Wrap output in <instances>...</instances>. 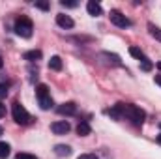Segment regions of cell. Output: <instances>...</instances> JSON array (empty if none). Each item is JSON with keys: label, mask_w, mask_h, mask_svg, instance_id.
<instances>
[{"label": "cell", "mask_w": 161, "mask_h": 159, "mask_svg": "<svg viewBox=\"0 0 161 159\" xmlns=\"http://www.w3.org/2000/svg\"><path fill=\"white\" fill-rule=\"evenodd\" d=\"M9 144L8 142H0V159H6L8 156H9Z\"/></svg>", "instance_id": "2e32d148"}, {"label": "cell", "mask_w": 161, "mask_h": 159, "mask_svg": "<svg viewBox=\"0 0 161 159\" xmlns=\"http://www.w3.org/2000/svg\"><path fill=\"white\" fill-rule=\"evenodd\" d=\"M36 8H40V9H43V11H47V9H49V2H45V0H38V2H36Z\"/></svg>", "instance_id": "d6986e66"}, {"label": "cell", "mask_w": 161, "mask_h": 159, "mask_svg": "<svg viewBox=\"0 0 161 159\" xmlns=\"http://www.w3.org/2000/svg\"><path fill=\"white\" fill-rule=\"evenodd\" d=\"M54 154L60 157H68V156H71V148L68 144H58V146H54Z\"/></svg>", "instance_id": "30bf717a"}, {"label": "cell", "mask_w": 161, "mask_h": 159, "mask_svg": "<svg viewBox=\"0 0 161 159\" xmlns=\"http://www.w3.org/2000/svg\"><path fill=\"white\" fill-rule=\"evenodd\" d=\"M77 133H79L80 137H86V135H90V133H92V129H90L88 122H79V125H77Z\"/></svg>", "instance_id": "7c38bea8"}, {"label": "cell", "mask_w": 161, "mask_h": 159, "mask_svg": "<svg viewBox=\"0 0 161 159\" xmlns=\"http://www.w3.org/2000/svg\"><path fill=\"white\" fill-rule=\"evenodd\" d=\"M86 9H88V13H90V15H94V17H99V15H103V9H101V6H99L97 2H94V0H90V2L86 4Z\"/></svg>", "instance_id": "9c48e42d"}, {"label": "cell", "mask_w": 161, "mask_h": 159, "mask_svg": "<svg viewBox=\"0 0 161 159\" xmlns=\"http://www.w3.org/2000/svg\"><path fill=\"white\" fill-rule=\"evenodd\" d=\"M17 159H38V157L32 156V154H25V152H21V154H17Z\"/></svg>", "instance_id": "44dd1931"}, {"label": "cell", "mask_w": 161, "mask_h": 159, "mask_svg": "<svg viewBox=\"0 0 161 159\" xmlns=\"http://www.w3.org/2000/svg\"><path fill=\"white\" fill-rule=\"evenodd\" d=\"M158 142L161 144V135H158Z\"/></svg>", "instance_id": "83f0119b"}, {"label": "cell", "mask_w": 161, "mask_h": 159, "mask_svg": "<svg viewBox=\"0 0 161 159\" xmlns=\"http://www.w3.org/2000/svg\"><path fill=\"white\" fill-rule=\"evenodd\" d=\"M109 17H111V23L116 25V26H120V28H127V26H131V21H129L122 11H118V9H113Z\"/></svg>", "instance_id": "5b68a950"}, {"label": "cell", "mask_w": 161, "mask_h": 159, "mask_svg": "<svg viewBox=\"0 0 161 159\" xmlns=\"http://www.w3.org/2000/svg\"><path fill=\"white\" fill-rule=\"evenodd\" d=\"M4 114H6V105H2V103H0V118H2Z\"/></svg>", "instance_id": "cb8c5ba5"}, {"label": "cell", "mask_w": 161, "mask_h": 159, "mask_svg": "<svg viewBox=\"0 0 161 159\" xmlns=\"http://www.w3.org/2000/svg\"><path fill=\"white\" fill-rule=\"evenodd\" d=\"M148 30H150V36H152V38H156L158 41H161V28L154 26V25L150 23V25H148Z\"/></svg>", "instance_id": "9a60e30c"}, {"label": "cell", "mask_w": 161, "mask_h": 159, "mask_svg": "<svg viewBox=\"0 0 161 159\" xmlns=\"http://www.w3.org/2000/svg\"><path fill=\"white\" fill-rule=\"evenodd\" d=\"M11 114H13L15 123H19V125H28V123L32 122V116L28 114V111H26L21 103H13V107H11Z\"/></svg>", "instance_id": "3957f363"}, {"label": "cell", "mask_w": 161, "mask_h": 159, "mask_svg": "<svg viewBox=\"0 0 161 159\" xmlns=\"http://www.w3.org/2000/svg\"><path fill=\"white\" fill-rule=\"evenodd\" d=\"M13 30H15V34L17 36H21V38H30L32 36V30H34V25H32V21L28 19V17H25V15H21V17H17V21H15V26H13Z\"/></svg>", "instance_id": "6da1fadb"}, {"label": "cell", "mask_w": 161, "mask_h": 159, "mask_svg": "<svg viewBox=\"0 0 161 159\" xmlns=\"http://www.w3.org/2000/svg\"><path fill=\"white\" fill-rule=\"evenodd\" d=\"M23 58L28 60V62H38V60L41 58V51H38V49H34V51H26V52L23 54Z\"/></svg>", "instance_id": "8fae6325"}, {"label": "cell", "mask_w": 161, "mask_h": 159, "mask_svg": "<svg viewBox=\"0 0 161 159\" xmlns=\"http://www.w3.org/2000/svg\"><path fill=\"white\" fill-rule=\"evenodd\" d=\"M2 66H4V60H2V56H0V69H2Z\"/></svg>", "instance_id": "484cf974"}, {"label": "cell", "mask_w": 161, "mask_h": 159, "mask_svg": "<svg viewBox=\"0 0 161 159\" xmlns=\"http://www.w3.org/2000/svg\"><path fill=\"white\" fill-rule=\"evenodd\" d=\"M56 25L60 26V28H73V19L69 17V15H64V13H60V15H56Z\"/></svg>", "instance_id": "52a82bcc"}, {"label": "cell", "mask_w": 161, "mask_h": 159, "mask_svg": "<svg viewBox=\"0 0 161 159\" xmlns=\"http://www.w3.org/2000/svg\"><path fill=\"white\" fill-rule=\"evenodd\" d=\"M154 80H156V84H159V86H161V75H156V79H154Z\"/></svg>", "instance_id": "d4e9b609"}, {"label": "cell", "mask_w": 161, "mask_h": 159, "mask_svg": "<svg viewBox=\"0 0 161 159\" xmlns=\"http://www.w3.org/2000/svg\"><path fill=\"white\" fill-rule=\"evenodd\" d=\"M8 96V86L4 82H0V97H6Z\"/></svg>", "instance_id": "7402d4cb"}, {"label": "cell", "mask_w": 161, "mask_h": 159, "mask_svg": "<svg viewBox=\"0 0 161 159\" xmlns=\"http://www.w3.org/2000/svg\"><path fill=\"white\" fill-rule=\"evenodd\" d=\"M124 116H125L127 120H131L133 125H142V122H144V118H146L144 111L139 109V107H135V105H125V109H124Z\"/></svg>", "instance_id": "7a4b0ae2"}, {"label": "cell", "mask_w": 161, "mask_h": 159, "mask_svg": "<svg viewBox=\"0 0 161 159\" xmlns=\"http://www.w3.org/2000/svg\"><path fill=\"white\" fill-rule=\"evenodd\" d=\"M56 111H58V114H66V116H71V114H75L77 107H75V103L68 101V103H62V105H60Z\"/></svg>", "instance_id": "ba28073f"}, {"label": "cell", "mask_w": 161, "mask_h": 159, "mask_svg": "<svg viewBox=\"0 0 161 159\" xmlns=\"http://www.w3.org/2000/svg\"><path fill=\"white\" fill-rule=\"evenodd\" d=\"M69 123L66 122V120H62V122H53L51 123V131L54 133V135H66V133H69Z\"/></svg>", "instance_id": "8992f818"}, {"label": "cell", "mask_w": 161, "mask_h": 159, "mask_svg": "<svg viewBox=\"0 0 161 159\" xmlns=\"http://www.w3.org/2000/svg\"><path fill=\"white\" fill-rule=\"evenodd\" d=\"M49 68L54 69V71H60V69H62V60H60V56H53V58L49 60Z\"/></svg>", "instance_id": "4fadbf2b"}, {"label": "cell", "mask_w": 161, "mask_h": 159, "mask_svg": "<svg viewBox=\"0 0 161 159\" xmlns=\"http://www.w3.org/2000/svg\"><path fill=\"white\" fill-rule=\"evenodd\" d=\"M156 66H158V69H159V71H161V62H158V64H156Z\"/></svg>", "instance_id": "4316f807"}, {"label": "cell", "mask_w": 161, "mask_h": 159, "mask_svg": "<svg viewBox=\"0 0 161 159\" xmlns=\"http://www.w3.org/2000/svg\"><path fill=\"white\" fill-rule=\"evenodd\" d=\"M141 68H142V71H150V69L154 68V64H152V62H150L148 58H144V60L141 62Z\"/></svg>", "instance_id": "ac0fdd59"}, {"label": "cell", "mask_w": 161, "mask_h": 159, "mask_svg": "<svg viewBox=\"0 0 161 159\" xmlns=\"http://www.w3.org/2000/svg\"><path fill=\"white\" fill-rule=\"evenodd\" d=\"M129 54H131L133 58H137V60H141V62H142V60L146 58V56H144V52H142V51H141L139 47H129Z\"/></svg>", "instance_id": "5bb4252c"}, {"label": "cell", "mask_w": 161, "mask_h": 159, "mask_svg": "<svg viewBox=\"0 0 161 159\" xmlns=\"http://www.w3.org/2000/svg\"><path fill=\"white\" fill-rule=\"evenodd\" d=\"M2 133H4V129H2V125H0V135H2Z\"/></svg>", "instance_id": "f1b7e54d"}, {"label": "cell", "mask_w": 161, "mask_h": 159, "mask_svg": "<svg viewBox=\"0 0 161 159\" xmlns=\"http://www.w3.org/2000/svg\"><path fill=\"white\" fill-rule=\"evenodd\" d=\"M79 159H97V156L96 154H82V156H79Z\"/></svg>", "instance_id": "603a6c76"}, {"label": "cell", "mask_w": 161, "mask_h": 159, "mask_svg": "<svg viewBox=\"0 0 161 159\" xmlns=\"http://www.w3.org/2000/svg\"><path fill=\"white\" fill-rule=\"evenodd\" d=\"M36 96H38L40 107L43 111H49V109L53 107V99H51V96H49V86H47V84H38Z\"/></svg>", "instance_id": "277c9868"}, {"label": "cell", "mask_w": 161, "mask_h": 159, "mask_svg": "<svg viewBox=\"0 0 161 159\" xmlns=\"http://www.w3.org/2000/svg\"><path fill=\"white\" fill-rule=\"evenodd\" d=\"M60 4H62L64 8H77V2H75V0H62Z\"/></svg>", "instance_id": "ffe728a7"}, {"label": "cell", "mask_w": 161, "mask_h": 159, "mask_svg": "<svg viewBox=\"0 0 161 159\" xmlns=\"http://www.w3.org/2000/svg\"><path fill=\"white\" fill-rule=\"evenodd\" d=\"M159 129H161V123H159Z\"/></svg>", "instance_id": "f546056e"}, {"label": "cell", "mask_w": 161, "mask_h": 159, "mask_svg": "<svg viewBox=\"0 0 161 159\" xmlns=\"http://www.w3.org/2000/svg\"><path fill=\"white\" fill-rule=\"evenodd\" d=\"M103 58H109V62H113V64H116V66H120L122 62H120V56L118 54H111V52H103L101 54Z\"/></svg>", "instance_id": "e0dca14e"}]
</instances>
